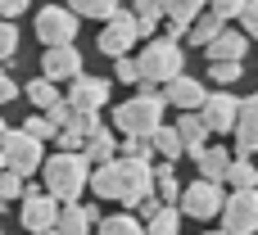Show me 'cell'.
Returning <instances> with one entry per match:
<instances>
[{
    "label": "cell",
    "instance_id": "obj_30",
    "mask_svg": "<svg viewBox=\"0 0 258 235\" xmlns=\"http://www.w3.org/2000/svg\"><path fill=\"white\" fill-rule=\"evenodd\" d=\"M145 226V235H177V226H181V213L177 208H159L150 222H141Z\"/></svg>",
    "mask_w": 258,
    "mask_h": 235
},
{
    "label": "cell",
    "instance_id": "obj_11",
    "mask_svg": "<svg viewBox=\"0 0 258 235\" xmlns=\"http://www.w3.org/2000/svg\"><path fill=\"white\" fill-rule=\"evenodd\" d=\"M136 41H141L136 18H132V14H118V18H109L104 32H100V54H109V59H127V50H132Z\"/></svg>",
    "mask_w": 258,
    "mask_h": 235
},
{
    "label": "cell",
    "instance_id": "obj_23",
    "mask_svg": "<svg viewBox=\"0 0 258 235\" xmlns=\"http://www.w3.org/2000/svg\"><path fill=\"white\" fill-rule=\"evenodd\" d=\"M204 5H209V0H163V18H168V23H181V27L190 32V23L200 18Z\"/></svg>",
    "mask_w": 258,
    "mask_h": 235
},
{
    "label": "cell",
    "instance_id": "obj_44",
    "mask_svg": "<svg viewBox=\"0 0 258 235\" xmlns=\"http://www.w3.org/2000/svg\"><path fill=\"white\" fill-rule=\"evenodd\" d=\"M5 131H9V127H5V118H0V140H5Z\"/></svg>",
    "mask_w": 258,
    "mask_h": 235
},
{
    "label": "cell",
    "instance_id": "obj_41",
    "mask_svg": "<svg viewBox=\"0 0 258 235\" xmlns=\"http://www.w3.org/2000/svg\"><path fill=\"white\" fill-rule=\"evenodd\" d=\"M27 5H32V0H0V18H5V23H14Z\"/></svg>",
    "mask_w": 258,
    "mask_h": 235
},
{
    "label": "cell",
    "instance_id": "obj_8",
    "mask_svg": "<svg viewBox=\"0 0 258 235\" xmlns=\"http://www.w3.org/2000/svg\"><path fill=\"white\" fill-rule=\"evenodd\" d=\"M222 204H227V195H222V186L218 181H190L186 190H181V213L186 217H195V222H209V217H218L222 213Z\"/></svg>",
    "mask_w": 258,
    "mask_h": 235
},
{
    "label": "cell",
    "instance_id": "obj_26",
    "mask_svg": "<svg viewBox=\"0 0 258 235\" xmlns=\"http://www.w3.org/2000/svg\"><path fill=\"white\" fill-rule=\"evenodd\" d=\"M23 95H27V100H32V104H36L41 113L59 104V91H54V82H45V77H36V82H27V86H23Z\"/></svg>",
    "mask_w": 258,
    "mask_h": 235
},
{
    "label": "cell",
    "instance_id": "obj_5",
    "mask_svg": "<svg viewBox=\"0 0 258 235\" xmlns=\"http://www.w3.org/2000/svg\"><path fill=\"white\" fill-rule=\"evenodd\" d=\"M45 149H41V140H32L27 131H5V140H0V163H5V172H14V177H32V172H41V159Z\"/></svg>",
    "mask_w": 258,
    "mask_h": 235
},
{
    "label": "cell",
    "instance_id": "obj_40",
    "mask_svg": "<svg viewBox=\"0 0 258 235\" xmlns=\"http://www.w3.org/2000/svg\"><path fill=\"white\" fill-rule=\"evenodd\" d=\"M118 154H122V159H145V154H150V140H132V136H127V140L118 145Z\"/></svg>",
    "mask_w": 258,
    "mask_h": 235
},
{
    "label": "cell",
    "instance_id": "obj_19",
    "mask_svg": "<svg viewBox=\"0 0 258 235\" xmlns=\"http://www.w3.org/2000/svg\"><path fill=\"white\" fill-rule=\"evenodd\" d=\"M195 163H200V177H204V181H218V186H222L227 172H231V163H236V149H227V145H209Z\"/></svg>",
    "mask_w": 258,
    "mask_h": 235
},
{
    "label": "cell",
    "instance_id": "obj_43",
    "mask_svg": "<svg viewBox=\"0 0 258 235\" xmlns=\"http://www.w3.org/2000/svg\"><path fill=\"white\" fill-rule=\"evenodd\" d=\"M159 208H163V204H159V199H154V195H150V199H145V204H141V217H145V222H150V217H154V213H159Z\"/></svg>",
    "mask_w": 258,
    "mask_h": 235
},
{
    "label": "cell",
    "instance_id": "obj_36",
    "mask_svg": "<svg viewBox=\"0 0 258 235\" xmlns=\"http://www.w3.org/2000/svg\"><path fill=\"white\" fill-rule=\"evenodd\" d=\"M113 77L122 86H141V72H136V59H113Z\"/></svg>",
    "mask_w": 258,
    "mask_h": 235
},
{
    "label": "cell",
    "instance_id": "obj_21",
    "mask_svg": "<svg viewBox=\"0 0 258 235\" xmlns=\"http://www.w3.org/2000/svg\"><path fill=\"white\" fill-rule=\"evenodd\" d=\"M154 199H159L163 208H172V199H181V186H177L172 163H159V168H154Z\"/></svg>",
    "mask_w": 258,
    "mask_h": 235
},
{
    "label": "cell",
    "instance_id": "obj_20",
    "mask_svg": "<svg viewBox=\"0 0 258 235\" xmlns=\"http://www.w3.org/2000/svg\"><path fill=\"white\" fill-rule=\"evenodd\" d=\"M113 154H118V145H113V131H95L86 145H82V159L91 163V168H104V163H113Z\"/></svg>",
    "mask_w": 258,
    "mask_h": 235
},
{
    "label": "cell",
    "instance_id": "obj_42",
    "mask_svg": "<svg viewBox=\"0 0 258 235\" xmlns=\"http://www.w3.org/2000/svg\"><path fill=\"white\" fill-rule=\"evenodd\" d=\"M14 95H18V82H14V77H9V72L0 68V104H9Z\"/></svg>",
    "mask_w": 258,
    "mask_h": 235
},
{
    "label": "cell",
    "instance_id": "obj_14",
    "mask_svg": "<svg viewBox=\"0 0 258 235\" xmlns=\"http://www.w3.org/2000/svg\"><path fill=\"white\" fill-rule=\"evenodd\" d=\"M209 100V91H204V82H195V77H177V82H168L163 86V104H172V109H181V113H200V104Z\"/></svg>",
    "mask_w": 258,
    "mask_h": 235
},
{
    "label": "cell",
    "instance_id": "obj_1",
    "mask_svg": "<svg viewBox=\"0 0 258 235\" xmlns=\"http://www.w3.org/2000/svg\"><path fill=\"white\" fill-rule=\"evenodd\" d=\"M41 172H45V195L54 199V204H77V195L91 186V163L82 159V149L77 154H50L45 163H41Z\"/></svg>",
    "mask_w": 258,
    "mask_h": 235
},
{
    "label": "cell",
    "instance_id": "obj_24",
    "mask_svg": "<svg viewBox=\"0 0 258 235\" xmlns=\"http://www.w3.org/2000/svg\"><path fill=\"white\" fill-rule=\"evenodd\" d=\"M150 149H154V154H163L168 163H177V159H181V136H177V127H168V122H163V127L150 136Z\"/></svg>",
    "mask_w": 258,
    "mask_h": 235
},
{
    "label": "cell",
    "instance_id": "obj_22",
    "mask_svg": "<svg viewBox=\"0 0 258 235\" xmlns=\"http://www.w3.org/2000/svg\"><path fill=\"white\" fill-rule=\"evenodd\" d=\"M132 9H136V14H132V18H136V32H141V36H154V27L163 23V0H136Z\"/></svg>",
    "mask_w": 258,
    "mask_h": 235
},
{
    "label": "cell",
    "instance_id": "obj_31",
    "mask_svg": "<svg viewBox=\"0 0 258 235\" xmlns=\"http://www.w3.org/2000/svg\"><path fill=\"white\" fill-rule=\"evenodd\" d=\"M218 32H222V23H218L213 14H204V18H195V23H190V32H186V41L204 50V45H209V41H213Z\"/></svg>",
    "mask_w": 258,
    "mask_h": 235
},
{
    "label": "cell",
    "instance_id": "obj_7",
    "mask_svg": "<svg viewBox=\"0 0 258 235\" xmlns=\"http://www.w3.org/2000/svg\"><path fill=\"white\" fill-rule=\"evenodd\" d=\"M227 235H258V190H231L222 204Z\"/></svg>",
    "mask_w": 258,
    "mask_h": 235
},
{
    "label": "cell",
    "instance_id": "obj_46",
    "mask_svg": "<svg viewBox=\"0 0 258 235\" xmlns=\"http://www.w3.org/2000/svg\"><path fill=\"white\" fill-rule=\"evenodd\" d=\"M209 235H227V231H209Z\"/></svg>",
    "mask_w": 258,
    "mask_h": 235
},
{
    "label": "cell",
    "instance_id": "obj_17",
    "mask_svg": "<svg viewBox=\"0 0 258 235\" xmlns=\"http://www.w3.org/2000/svg\"><path fill=\"white\" fill-rule=\"evenodd\" d=\"M91 226H100V213L91 204H59V222H54L59 235H86Z\"/></svg>",
    "mask_w": 258,
    "mask_h": 235
},
{
    "label": "cell",
    "instance_id": "obj_13",
    "mask_svg": "<svg viewBox=\"0 0 258 235\" xmlns=\"http://www.w3.org/2000/svg\"><path fill=\"white\" fill-rule=\"evenodd\" d=\"M41 72H45V82H73V77H82V54H77V45H54V50H45Z\"/></svg>",
    "mask_w": 258,
    "mask_h": 235
},
{
    "label": "cell",
    "instance_id": "obj_33",
    "mask_svg": "<svg viewBox=\"0 0 258 235\" xmlns=\"http://www.w3.org/2000/svg\"><path fill=\"white\" fill-rule=\"evenodd\" d=\"M209 82H218V91H227L231 82H240V63H209Z\"/></svg>",
    "mask_w": 258,
    "mask_h": 235
},
{
    "label": "cell",
    "instance_id": "obj_15",
    "mask_svg": "<svg viewBox=\"0 0 258 235\" xmlns=\"http://www.w3.org/2000/svg\"><path fill=\"white\" fill-rule=\"evenodd\" d=\"M258 154V95L240 100V113H236V159H249Z\"/></svg>",
    "mask_w": 258,
    "mask_h": 235
},
{
    "label": "cell",
    "instance_id": "obj_12",
    "mask_svg": "<svg viewBox=\"0 0 258 235\" xmlns=\"http://www.w3.org/2000/svg\"><path fill=\"white\" fill-rule=\"evenodd\" d=\"M54 222H59V204L45 190H23V226L32 235H41V231H54Z\"/></svg>",
    "mask_w": 258,
    "mask_h": 235
},
{
    "label": "cell",
    "instance_id": "obj_25",
    "mask_svg": "<svg viewBox=\"0 0 258 235\" xmlns=\"http://www.w3.org/2000/svg\"><path fill=\"white\" fill-rule=\"evenodd\" d=\"M86 190H95L100 199H118V168H113V163L91 168V186H86Z\"/></svg>",
    "mask_w": 258,
    "mask_h": 235
},
{
    "label": "cell",
    "instance_id": "obj_3",
    "mask_svg": "<svg viewBox=\"0 0 258 235\" xmlns=\"http://www.w3.org/2000/svg\"><path fill=\"white\" fill-rule=\"evenodd\" d=\"M136 72H141V86H145V91H150V86H168V82H177V77L186 72V54H181L177 41L150 36V45H145L141 59H136Z\"/></svg>",
    "mask_w": 258,
    "mask_h": 235
},
{
    "label": "cell",
    "instance_id": "obj_2",
    "mask_svg": "<svg viewBox=\"0 0 258 235\" xmlns=\"http://www.w3.org/2000/svg\"><path fill=\"white\" fill-rule=\"evenodd\" d=\"M163 113H168L163 95L141 91V95H132V100H122V104L113 109V127H118L122 136H132V140H150V136L163 127Z\"/></svg>",
    "mask_w": 258,
    "mask_h": 235
},
{
    "label": "cell",
    "instance_id": "obj_18",
    "mask_svg": "<svg viewBox=\"0 0 258 235\" xmlns=\"http://www.w3.org/2000/svg\"><path fill=\"white\" fill-rule=\"evenodd\" d=\"M172 127H177V136H181V154H186V159H200V154L209 149V131H204L200 113H181Z\"/></svg>",
    "mask_w": 258,
    "mask_h": 235
},
{
    "label": "cell",
    "instance_id": "obj_45",
    "mask_svg": "<svg viewBox=\"0 0 258 235\" xmlns=\"http://www.w3.org/2000/svg\"><path fill=\"white\" fill-rule=\"evenodd\" d=\"M41 235H59V231H41Z\"/></svg>",
    "mask_w": 258,
    "mask_h": 235
},
{
    "label": "cell",
    "instance_id": "obj_37",
    "mask_svg": "<svg viewBox=\"0 0 258 235\" xmlns=\"http://www.w3.org/2000/svg\"><path fill=\"white\" fill-rule=\"evenodd\" d=\"M27 186H23V177H14V172H5L0 168V199H18Z\"/></svg>",
    "mask_w": 258,
    "mask_h": 235
},
{
    "label": "cell",
    "instance_id": "obj_34",
    "mask_svg": "<svg viewBox=\"0 0 258 235\" xmlns=\"http://www.w3.org/2000/svg\"><path fill=\"white\" fill-rule=\"evenodd\" d=\"M245 5H249V0H209V14H213L218 23H227V18H240Z\"/></svg>",
    "mask_w": 258,
    "mask_h": 235
},
{
    "label": "cell",
    "instance_id": "obj_38",
    "mask_svg": "<svg viewBox=\"0 0 258 235\" xmlns=\"http://www.w3.org/2000/svg\"><path fill=\"white\" fill-rule=\"evenodd\" d=\"M240 32H245V36H258V0L245 5V14H240Z\"/></svg>",
    "mask_w": 258,
    "mask_h": 235
},
{
    "label": "cell",
    "instance_id": "obj_35",
    "mask_svg": "<svg viewBox=\"0 0 258 235\" xmlns=\"http://www.w3.org/2000/svg\"><path fill=\"white\" fill-rule=\"evenodd\" d=\"M14 50H18V27L0 18V68H5V63L14 59Z\"/></svg>",
    "mask_w": 258,
    "mask_h": 235
},
{
    "label": "cell",
    "instance_id": "obj_39",
    "mask_svg": "<svg viewBox=\"0 0 258 235\" xmlns=\"http://www.w3.org/2000/svg\"><path fill=\"white\" fill-rule=\"evenodd\" d=\"M45 118H50V122H54V131H63V127H68V122H73V109H68V104H63V100H59V104H54V109H45Z\"/></svg>",
    "mask_w": 258,
    "mask_h": 235
},
{
    "label": "cell",
    "instance_id": "obj_4",
    "mask_svg": "<svg viewBox=\"0 0 258 235\" xmlns=\"http://www.w3.org/2000/svg\"><path fill=\"white\" fill-rule=\"evenodd\" d=\"M113 168H118V204L141 208L154 195V168H150V159H113Z\"/></svg>",
    "mask_w": 258,
    "mask_h": 235
},
{
    "label": "cell",
    "instance_id": "obj_10",
    "mask_svg": "<svg viewBox=\"0 0 258 235\" xmlns=\"http://www.w3.org/2000/svg\"><path fill=\"white\" fill-rule=\"evenodd\" d=\"M236 113H240V100L231 95V91H209V100L200 104V122H204V131L213 136H227V131H236Z\"/></svg>",
    "mask_w": 258,
    "mask_h": 235
},
{
    "label": "cell",
    "instance_id": "obj_9",
    "mask_svg": "<svg viewBox=\"0 0 258 235\" xmlns=\"http://www.w3.org/2000/svg\"><path fill=\"white\" fill-rule=\"evenodd\" d=\"M109 95H113V86H109V77H73V86H68V109L73 113H100L104 104H109Z\"/></svg>",
    "mask_w": 258,
    "mask_h": 235
},
{
    "label": "cell",
    "instance_id": "obj_29",
    "mask_svg": "<svg viewBox=\"0 0 258 235\" xmlns=\"http://www.w3.org/2000/svg\"><path fill=\"white\" fill-rule=\"evenodd\" d=\"M100 235H145V226H141V217H132V213H113V217L100 222Z\"/></svg>",
    "mask_w": 258,
    "mask_h": 235
},
{
    "label": "cell",
    "instance_id": "obj_47",
    "mask_svg": "<svg viewBox=\"0 0 258 235\" xmlns=\"http://www.w3.org/2000/svg\"><path fill=\"white\" fill-rule=\"evenodd\" d=\"M0 213H5V199H0Z\"/></svg>",
    "mask_w": 258,
    "mask_h": 235
},
{
    "label": "cell",
    "instance_id": "obj_6",
    "mask_svg": "<svg viewBox=\"0 0 258 235\" xmlns=\"http://www.w3.org/2000/svg\"><path fill=\"white\" fill-rule=\"evenodd\" d=\"M36 36H41L45 50L73 45V41H77V14H73L68 5H45V9L36 14Z\"/></svg>",
    "mask_w": 258,
    "mask_h": 235
},
{
    "label": "cell",
    "instance_id": "obj_48",
    "mask_svg": "<svg viewBox=\"0 0 258 235\" xmlns=\"http://www.w3.org/2000/svg\"><path fill=\"white\" fill-rule=\"evenodd\" d=\"M0 168H5V163H0Z\"/></svg>",
    "mask_w": 258,
    "mask_h": 235
},
{
    "label": "cell",
    "instance_id": "obj_32",
    "mask_svg": "<svg viewBox=\"0 0 258 235\" xmlns=\"http://www.w3.org/2000/svg\"><path fill=\"white\" fill-rule=\"evenodd\" d=\"M18 131H27V136H32V140H41V145H45L50 136H59V131H54V122H50L45 113H32V118H27V122H23Z\"/></svg>",
    "mask_w": 258,
    "mask_h": 235
},
{
    "label": "cell",
    "instance_id": "obj_16",
    "mask_svg": "<svg viewBox=\"0 0 258 235\" xmlns=\"http://www.w3.org/2000/svg\"><path fill=\"white\" fill-rule=\"evenodd\" d=\"M245 50H249V36H245V32H227V27L204 45L209 63H240V59H245Z\"/></svg>",
    "mask_w": 258,
    "mask_h": 235
},
{
    "label": "cell",
    "instance_id": "obj_28",
    "mask_svg": "<svg viewBox=\"0 0 258 235\" xmlns=\"http://www.w3.org/2000/svg\"><path fill=\"white\" fill-rule=\"evenodd\" d=\"M227 186H231V190H258V168L249 159H236L231 172H227Z\"/></svg>",
    "mask_w": 258,
    "mask_h": 235
},
{
    "label": "cell",
    "instance_id": "obj_27",
    "mask_svg": "<svg viewBox=\"0 0 258 235\" xmlns=\"http://www.w3.org/2000/svg\"><path fill=\"white\" fill-rule=\"evenodd\" d=\"M68 9H77L82 18H118L122 9H118V0H68Z\"/></svg>",
    "mask_w": 258,
    "mask_h": 235
}]
</instances>
